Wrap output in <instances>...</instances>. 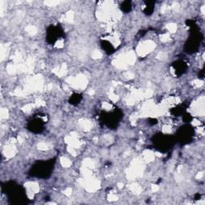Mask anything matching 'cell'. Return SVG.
Segmentation results:
<instances>
[{"instance_id": "obj_1", "label": "cell", "mask_w": 205, "mask_h": 205, "mask_svg": "<svg viewBox=\"0 0 205 205\" xmlns=\"http://www.w3.org/2000/svg\"><path fill=\"white\" fill-rule=\"evenodd\" d=\"M131 8H132V5L130 2H123L121 5V9L125 12L129 11Z\"/></svg>"}]
</instances>
